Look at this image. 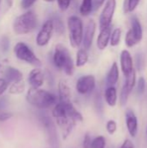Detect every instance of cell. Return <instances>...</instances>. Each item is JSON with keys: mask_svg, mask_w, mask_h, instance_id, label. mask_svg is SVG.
Returning a JSON list of instances; mask_svg holds the SVG:
<instances>
[{"mask_svg": "<svg viewBox=\"0 0 147 148\" xmlns=\"http://www.w3.org/2000/svg\"><path fill=\"white\" fill-rule=\"evenodd\" d=\"M27 101L37 108H48L56 102V96L46 90L30 88L26 95Z\"/></svg>", "mask_w": 147, "mask_h": 148, "instance_id": "obj_1", "label": "cell"}, {"mask_svg": "<svg viewBox=\"0 0 147 148\" xmlns=\"http://www.w3.org/2000/svg\"><path fill=\"white\" fill-rule=\"evenodd\" d=\"M53 62L55 66L64 70L66 75H72L75 70L74 62L70 56V54L66 47L62 44H57L55 46V53L53 56Z\"/></svg>", "mask_w": 147, "mask_h": 148, "instance_id": "obj_2", "label": "cell"}, {"mask_svg": "<svg viewBox=\"0 0 147 148\" xmlns=\"http://www.w3.org/2000/svg\"><path fill=\"white\" fill-rule=\"evenodd\" d=\"M37 25V18L33 11H28L16 18L13 29L17 35L28 34L33 31Z\"/></svg>", "mask_w": 147, "mask_h": 148, "instance_id": "obj_3", "label": "cell"}, {"mask_svg": "<svg viewBox=\"0 0 147 148\" xmlns=\"http://www.w3.org/2000/svg\"><path fill=\"white\" fill-rule=\"evenodd\" d=\"M68 28L69 30V40L74 48H77L83 41V24L81 18L71 16L68 18Z\"/></svg>", "mask_w": 147, "mask_h": 148, "instance_id": "obj_4", "label": "cell"}, {"mask_svg": "<svg viewBox=\"0 0 147 148\" xmlns=\"http://www.w3.org/2000/svg\"><path fill=\"white\" fill-rule=\"evenodd\" d=\"M14 52L16 56L23 62H26L36 67H40L42 65L41 61L36 57L34 52L23 42H17L15 45Z\"/></svg>", "mask_w": 147, "mask_h": 148, "instance_id": "obj_5", "label": "cell"}, {"mask_svg": "<svg viewBox=\"0 0 147 148\" xmlns=\"http://www.w3.org/2000/svg\"><path fill=\"white\" fill-rule=\"evenodd\" d=\"M143 37V30L139 20L137 17L132 18L131 29L127 31L125 38V43L127 47L132 48L140 42Z\"/></svg>", "mask_w": 147, "mask_h": 148, "instance_id": "obj_6", "label": "cell"}, {"mask_svg": "<svg viewBox=\"0 0 147 148\" xmlns=\"http://www.w3.org/2000/svg\"><path fill=\"white\" fill-rule=\"evenodd\" d=\"M115 8H116V0H107L100 16L101 29L111 26V23L113 21Z\"/></svg>", "mask_w": 147, "mask_h": 148, "instance_id": "obj_7", "label": "cell"}, {"mask_svg": "<svg viewBox=\"0 0 147 148\" xmlns=\"http://www.w3.org/2000/svg\"><path fill=\"white\" fill-rule=\"evenodd\" d=\"M76 90L81 95H87L92 92L95 88V78L94 75H84L78 79L76 82Z\"/></svg>", "mask_w": 147, "mask_h": 148, "instance_id": "obj_8", "label": "cell"}, {"mask_svg": "<svg viewBox=\"0 0 147 148\" xmlns=\"http://www.w3.org/2000/svg\"><path fill=\"white\" fill-rule=\"evenodd\" d=\"M54 29V24L52 20H48L44 23L36 36V43L38 46H45L49 43Z\"/></svg>", "mask_w": 147, "mask_h": 148, "instance_id": "obj_9", "label": "cell"}, {"mask_svg": "<svg viewBox=\"0 0 147 148\" xmlns=\"http://www.w3.org/2000/svg\"><path fill=\"white\" fill-rule=\"evenodd\" d=\"M42 123L43 126L47 131V134L49 137V141L52 148H59V143H58V137L55 127L53 123V121L49 117L42 118Z\"/></svg>", "mask_w": 147, "mask_h": 148, "instance_id": "obj_10", "label": "cell"}, {"mask_svg": "<svg viewBox=\"0 0 147 148\" xmlns=\"http://www.w3.org/2000/svg\"><path fill=\"white\" fill-rule=\"evenodd\" d=\"M95 29H96L95 22L93 19L89 20L88 22L87 25H86L85 31H84V34H83L82 43H83V47H84L85 49H88L92 46L94 33H95Z\"/></svg>", "mask_w": 147, "mask_h": 148, "instance_id": "obj_11", "label": "cell"}, {"mask_svg": "<svg viewBox=\"0 0 147 148\" xmlns=\"http://www.w3.org/2000/svg\"><path fill=\"white\" fill-rule=\"evenodd\" d=\"M120 66H121V70L125 76H127L134 70L133 57L130 52L126 49L122 50L120 54Z\"/></svg>", "mask_w": 147, "mask_h": 148, "instance_id": "obj_12", "label": "cell"}, {"mask_svg": "<svg viewBox=\"0 0 147 148\" xmlns=\"http://www.w3.org/2000/svg\"><path fill=\"white\" fill-rule=\"evenodd\" d=\"M126 123L130 135L135 137L138 133V119L131 109H127L126 112Z\"/></svg>", "mask_w": 147, "mask_h": 148, "instance_id": "obj_13", "label": "cell"}, {"mask_svg": "<svg viewBox=\"0 0 147 148\" xmlns=\"http://www.w3.org/2000/svg\"><path fill=\"white\" fill-rule=\"evenodd\" d=\"M28 80H29V83L32 88H39L41 86H42L44 82V75L42 71L40 69H32L29 72Z\"/></svg>", "mask_w": 147, "mask_h": 148, "instance_id": "obj_14", "label": "cell"}, {"mask_svg": "<svg viewBox=\"0 0 147 148\" xmlns=\"http://www.w3.org/2000/svg\"><path fill=\"white\" fill-rule=\"evenodd\" d=\"M111 35H112L111 26L101 29L100 35L98 36V38H97V47L99 49L104 50L107 48V46L110 41Z\"/></svg>", "mask_w": 147, "mask_h": 148, "instance_id": "obj_15", "label": "cell"}, {"mask_svg": "<svg viewBox=\"0 0 147 148\" xmlns=\"http://www.w3.org/2000/svg\"><path fill=\"white\" fill-rule=\"evenodd\" d=\"M59 90V101L61 102H71V92L69 87L63 81H61L58 84Z\"/></svg>", "mask_w": 147, "mask_h": 148, "instance_id": "obj_16", "label": "cell"}, {"mask_svg": "<svg viewBox=\"0 0 147 148\" xmlns=\"http://www.w3.org/2000/svg\"><path fill=\"white\" fill-rule=\"evenodd\" d=\"M5 80L10 84L16 82L22 81L23 74L20 70L12 67H9L5 70Z\"/></svg>", "mask_w": 147, "mask_h": 148, "instance_id": "obj_17", "label": "cell"}, {"mask_svg": "<svg viewBox=\"0 0 147 148\" xmlns=\"http://www.w3.org/2000/svg\"><path fill=\"white\" fill-rule=\"evenodd\" d=\"M120 76V72H119V68L116 62H113L108 74L107 76V82L110 86H113L117 83Z\"/></svg>", "mask_w": 147, "mask_h": 148, "instance_id": "obj_18", "label": "cell"}, {"mask_svg": "<svg viewBox=\"0 0 147 148\" xmlns=\"http://www.w3.org/2000/svg\"><path fill=\"white\" fill-rule=\"evenodd\" d=\"M105 100L106 102L110 107H114L117 103V90L113 86L108 87L105 91Z\"/></svg>", "mask_w": 147, "mask_h": 148, "instance_id": "obj_19", "label": "cell"}, {"mask_svg": "<svg viewBox=\"0 0 147 148\" xmlns=\"http://www.w3.org/2000/svg\"><path fill=\"white\" fill-rule=\"evenodd\" d=\"M88 61V54L85 49H81L78 50L76 55V62L75 65L77 67L84 66Z\"/></svg>", "mask_w": 147, "mask_h": 148, "instance_id": "obj_20", "label": "cell"}, {"mask_svg": "<svg viewBox=\"0 0 147 148\" xmlns=\"http://www.w3.org/2000/svg\"><path fill=\"white\" fill-rule=\"evenodd\" d=\"M24 89H25V84L24 82L22 80L11 83L9 88V92L11 95H20L24 91Z\"/></svg>", "mask_w": 147, "mask_h": 148, "instance_id": "obj_21", "label": "cell"}, {"mask_svg": "<svg viewBox=\"0 0 147 148\" xmlns=\"http://www.w3.org/2000/svg\"><path fill=\"white\" fill-rule=\"evenodd\" d=\"M93 11V0H82V3L80 6V13L87 16Z\"/></svg>", "mask_w": 147, "mask_h": 148, "instance_id": "obj_22", "label": "cell"}, {"mask_svg": "<svg viewBox=\"0 0 147 148\" xmlns=\"http://www.w3.org/2000/svg\"><path fill=\"white\" fill-rule=\"evenodd\" d=\"M120 37H121V29L120 28L113 29V31L112 32V35H111V38H110L111 45L113 47L119 45V43L120 42Z\"/></svg>", "mask_w": 147, "mask_h": 148, "instance_id": "obj_23", "label": "cell"}, {"mask_svg": "<svg viewBox=\"0 0 147 148\" xmlns=\"http://www.w3.org/2000/svg\"><path fill=\"white\" fill-rule=\"evenodd\" d=\"M53 24H54V29H55V31L62 35V33H64V24L62 21V19L58 16H55L53 19Z\"/></svg>", "mask_w": 147, "mask_h": 148, "instance_id": "obj_24", "label": "cell"}, {"mask_svg": "<svg viewBox=\"0 0 147 148\" xmlns=\"http://www.w3.org/2000/svg\"><path fill=\"white\" fill-rule=\"evenodd\" d=\"M106 139L103 136H98L92 141L91 148H105Z\"/></svg>", "mask_w": 147, "mask_h": 148, "instance_id": "obj_25", "label": "cell"}, {"mask_svg": "<svg viewBox=\"0 0 147 148\" xmlns=\"http://www.w3.org/2000/svg\"><path fill=\"white\" fill-rule=\"evenodd\" d=\"M130 94H131V92H130L126 87L123 86V88H122V89H121V93H120V105H121L122 107L125 106V105L126 104Z\"/></svg>", "mask_w": 147, "mask_h": 148, "instance_id": "obj_26", "label": "cell"}, {"mask_svg": "<svg viewBox=\"0 0 147 148\" xmlns=\"http://www.w3.org/2000/svg\"><path fill=\"white\" fill-rule=\"evenodd\" d=\"M10 48V40L6 36H3L0 38V50L3 53H6Z\"/></svg>", "mask_w": 147, "mask_h": 148, "instance_id": "obj_27", "label": "cell"}, {"mask_svg": "<svg viewBox=\"0 0 147 148\" xmlns=\"http://www.w3.org/2000/svg\"><path fill=\"white\" fill-rule=\"evenodd\" d=\"M107 130L109 134H113L117 130V124L114 121H109L107 123Z\"/></svg>", "mask_w": 147, "mask_h": 148, "instance_id": "obj_28", "label": "cell"}, {"mask_svg": "<svg viewBox=\"0 0 147 148\" xmlns=\"http://www.w3.org/2000/svg\"><path fill=\"white\" fill-rule=\"evenodd\" d=\"M140 0H127V5H126V9L128 12H133L136 7L139 5Z\"/></svg>", "mask_w": 147, "mask_h": 148, "instance_id": "obj_29", "label": "cell"}, {"mask_svg": "<svg viewBox=\"0 0 147 148\" xmlns=\"http://www.w3.org/2000/svg\"><path fill=\"white\" fill-rule=\"evenodd\" d=\"M138 93L139 95L144 94L145 90H146V80L144 77H139V81H138Z\"/></svg>", "mask_w": 147, "mask_h": 148, "instance_id": "obj_30", "label": "cell"}, {"mask_svg": "<svg viewBox=\"0 0 147 148\" xmlns=\"http://www.w3.org/2000/svg\"><path fill=\"white\" fill-rule=\"evenodd\" d=\"M70 1H71V0H57L58 6H59L60 10H62V11L66 10L69 7Z\"/></svg>", "mask_w": 147, "mask_h": 148, "instance_id": "obj_31", "label": "cell"}, {"mask_svg": "<svg viewBox=\"0 0 147 148\" xmlns=\"http://www.w3.org/2000/svg\"><path fill=\"white\" fill-rule=\"evenodd\" d=\"M92 141L93 140H91V136L89 135V134H86L83 140V148H91Z\"/></svg>", "mask_w": 147, "mask_h": 148, "instance_id": "obj_32", "label": "cell"}, {"mask_svg": "<svg viewBox=\"0 0 147 148\" xmlns=\"http://www.w3.org/2000/svg\"><path fill=\"white\" fill-rule=\"evenodd\" d=\"M9 82L5 79H0V95H2L8 88Z\"/></svg>", "mask_w": 147, "mask_h": 148, "instance_id": "obj_33", "label": "cell"}, {"mask_svg": "<svg viewBox=\"0 0 147 148\" xmlns=\"http://www.w3.org/2000/svg\"><path fill=\"white\" fill-rule=\"evenodd\" d=\"M36 0H22L21 2V6L23 9H28L30 6H32Z\"/></svg>", "mask_w": 147, "mask_h": 148, "instance_id": "obj_34", "label": "cell"}, {"mask_svg": "<svg viewBox=\"0 0 147 148\" xmlns=\"http://www.w3.org/2000/svg\"><path fill=\"white\" fill-rule=\"evenodd\" d=\"M104 3L105 0H93V10H97L100 9Z\"/></svg>", "mask_w": 147, "mask_h": 148, "instance_id": "obj_35", "label": "cell"}, {"mask_svg": "<svg viewBox=\"0 0 147 148\" xmlns=\"http://www.w3.org/2000/svg\"><path fill=\"white\" fill-rule=\"evenodd\" d=\"M12 117V114L10 113H2L0 114V121H6Z\"/></svg>", "mask_w": 147, "mask_h": 148, "instance_id": "obj_36", "label": "cell"}, {"mask_svg": "<svg viewBox=\"0 0 147 148\" xmlns=\"http://www.w3.org/2000/svg\"><path fill=\"white\" fill-rule=\"evenodd\" d=\"M120 148H134V145L130 140H126Z\"/></svg>", "mask_w": 147, "mask_h": 148, "instance_id": "obj_37", "label": "cell"}, {"mask_svg": "<svg viewBox=\"0 0 147 148\" xmlns=\"http://www.w3.org/2000/svg\"><path fill=\"white\" fill-rule=\"evenodd\" d=\"M44 1H46V2H53L54 0H44Z\"/></svg>", "mask_w": 147, "mask_h": 148, "instance_id": "obj_38", "label": "cell"}, {"mask_svg": "<svg viewBox=\"0 0 147 148\" xmlns=\"http://www.w3.org/2000/svg\"><path fill=\"white\" fill-rule=\"evenodd\" d=\"M0 69H1V63H0Z\"/></svg>", "mask_w": 147, "mask_h": 148, "instance_id": "obj_39", "label": "cell"}, {"mask_svg": "<svg viewBox=\"0 0 147 148\" xmlns=\"http://www.w3.org/2000/svg\"><path fill=\"white\" fill-rule=\"evenodd\" d=\"M146 134H147V128H146Z\"/></svg>", "mask_w": 147, "mask_h": 148, "instance_id": "obj_40", "label": "cell"}, {"mask_svg": "<svg viewBox=\"0 0 147 148\" xmlns=\"http://www.w3.org/2000/svg\"><path fill=\"white\" fill-rule=\"evenodd\" d=\"M0 3H1V0H0Z\"/></svg>", "mask_w": 147, "mask_h": 148, "instance_id": "obj_41", "label": "cell"}]
</instances>
